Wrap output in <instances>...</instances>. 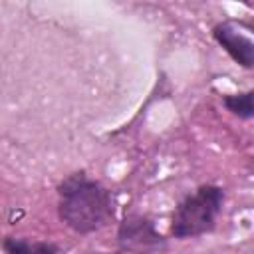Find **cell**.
<instances>
[{"label": "cell", "mask_w": 254, "mask_h": 254, "mask_svg": "<svg viewBox=\"0 0 254 254\" xmlns=\"http://www.w3.org/2000/svg\"><path fill=\"white\" fill-rule=\"evenodd\" d=\"M60 216L79 234H89L103 228L113 216L109 190L87 179L83 173L69 175L60 185Z\"/></svg>", "instance_id": "1"}, {"label": "cell", "mask_w": 254, "mask_h": 254, "mask_svg": "<svg viewBox=\"0 0 254 254\" xmlns=\"http://www.w3.org/2000/svg\"><path fill=\"white\" fill-rule=\"evenodd\" d=\"M224 192L220 187L204 185L189 194L175 210L171 232L177 238L200 236L214 228V222L222 210Z\"/></svg>", "instance_id": "2"}, {"label": "cell", "mask_w": 254, "mask_h": 254, "mask_svg": "<svg viewBox=\"0 0 254 254\" xmlns=\"http://www.w3.org/2000/svg\"><path fill=\"white\" fill-rule=\"evenodd\" d=\"M119 242L125 250L135 254H161L165 250L163 236L153 222L143 216H129L119 228Z\"/></svg>", "instance_id": "3"}, {"label": "cell", "mask_w": 254, "mask_h": 254, "mask_svg": "<svg viewBox=\"0 0 254 254\" xmlns=\"http://www.w3.org/2000/svg\"><path fill=\"white\" fill-rule=\"evenodd\" d=\"M212 34L234 62L244 67H254V42L248 36H244L232 24H218Z\"/></svg>", "instance_id": "4"}, {"label": "cell", "mask_w": 254, "mask_h": 254, "mask_svg": "<svg viewBox=\"0 0 254 254\" xmlns=\"http://www.w3.org/2000/svg\"><path fill=\"white\" fill-rule=\"evenodd\" d=\"M6 254H58V248L50 242L26 240V238H6L2 242Z\"/></svg>", "instance_id": "5"}, {"label": "cell", "mask_w": 254, "mask_h": 254, "mask_svg": "<svg viewBox=\"0 0 254 254\" xmlns=\"http://www.w3.org/2000/svg\"><path fill=\"white\" fill-rule=\"evenodd\" d=\"M224 105L230 113L242 117V119H252L254 117V91L246 93H236V95H226Z\"/></svg>", "instance_id": "6"}]
</instances>
